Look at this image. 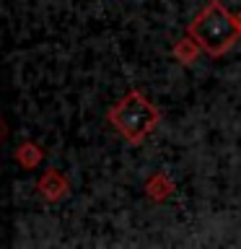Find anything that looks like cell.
<instances>
[{"instance_id":"cell-1","label":"cell","mask_w":241,"mask_h":249,"mask_svg":"<svg viewBox=\"0 0 241 249\" xmlns=\"http://www.w3.org/2000/svg\"><path fill=\"white\" fill-rule=\"evenodd\" d=\"M187 34L202 47L207 57H223L228 50L236 47L241 39V29L236 16L223 5V0H207L205 8L187 26Z\"/></svg>"},{"instance_id":"cell-3","label":"cell","mask_w":241,"mask_h":249,"mask_svg":"<svg viewBox=\"0 0 241 249\" xmlns=\"http://www.w3.org/2000/svg\"><path fill=\"white\" fill-rule=\"evenodd\" d=\"M36 192L44 202H60L70 195V182L57 169H47L36 182Z\"/></svg>"},{"instance_id":"cell-2","label":"cell","mask_w":241,"mask_h":249,"mask_svg":"<svg viewBox=\"0 0 241 249\" xmlns=\"http://www.w3.org/2000/svg\"><path fill=\"white\" fill-rule=\"evenodd\" d=\"M106 122L132 145H143L145 138L161 124V109L140 89L127 91L106 112Z\"/></svg>"},{"instance_id":"cell-7","label":"cell","mask_w":241,"mask_h":249,"mask_svg":"<svg viewBox=\"0 0 241 249\" xmlns=\"http://www.w3.org/2000/svg\"><path fill=\"white\" fill-rule=\"evenodd\" d=\"M236 21H239V29H241V11L236 13Z\"/></svg>"},{"instance_id":"cell-6","label":"cell","mask_w":241,"mask_h":249,"mask_svg":"<svg viewBox=\"0 0 241 249\" xmlns=\"http://www.w3.org/2000/svg\"><path fill=\"white\" fill-rule=\"evenodd\" d=\"M200 52H202V47L194 42L189 34H187L184 39H179V42L174 44V50H171V54H174V60L179 62V65H192V62L200 57Z\"/></svg>"},{"instance_id":"cell-5","label":"cell","mask_w":241,"mask_h":249,"mask_svg":"<svg viewBox=\"0 0 241 249\" xmlns=\"http://www.w3.org/2000/svg\"><path fill=\"white\" fill-rule=\"evenodd\" d=\"M16 163H18L21 169H36L39 163H42L44 159V151H42V145L34 143V140H26V143H21L18 148H16Z\"/></svg>"},{"instance_id":"cell-4","label":"cell","mask_w":241,"mask_h":249,"mask_svg":"<svg viewBox=\"0 0 241 249\" xmlns=\"http://www.w3.org/2000/svg\"><path fill=\"white\" fill-rule=\"evenodd\" d=\"M174 182H171V177L166 171H155L153 177H148L145 182V195L151 197L153 202H166L171 195H174Z\"/></svg>"}]
</instances>
